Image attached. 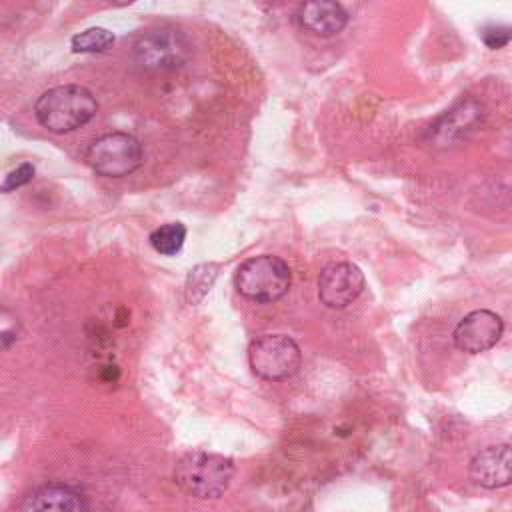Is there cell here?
Segmentation results:
<instances>
[{
	"label": "cell",
	"mask_w": 512,
	"mask_h": 512,
	"mask_svg": "<svg viewBox=\"0 0 512 512\" xmlns=\"http://www.w3.org/2000/svg\"><path fill=\"white\" fill-rule=\"evenodd\" d=\"M16 332H18V322L16 318L0 308V348H6L8 344H12L16 340Z\"/></svg>",
	"instance_id": "cell-18"
},
{
	"label": "cell",
	"mask_w": 512,
	"mask_h": 512,
	"mask_svg": "<svg viewBox=\"0 0 512 512\" xmlns=\"http://www.w3.org/2000/svg\"><path fill=\"white\" fill-rule=\"evenodd\" d=\"M186 240V226L182 222H168L150 234V244L164 256H174L182 250Z\"/></svg>",
	"instance_id": "cell-13"
},
{
	"label": "cell",
	"mask_w": 512,
	"mask_h": 512,
	"mask_svg": "<svg viewBox=\"0 0 512 512\" xmlns=\"http://www.w3.org/2000/svg\"><path fill=\"white\" fill-rule=\"evenodd\" d=\"M114 44V34L102 26L86 28L80 34H74L70 40V48L76 54H96L106 52Z\"/></svg>",
	"instance_id": "cell-14"
},
{
	"label": "cell",
	"mask_w": 512,
	"mask_h": 512,
	"mask_svg": "<svg viewBox=\"0 0 512 512\" xmlns=\"http://www.w3.org/2000/svg\"><path fill=\"white\" fill-rule=\"evenodd\" d=\"M482 40L488 48H504L510 42V28L508 26H488L482 30Z\"/></svg>",
	"instance_id": "cell-17"
},
{
	"label": "cell",
	"mask_w": 512,
	"mask_h": 512,
	"mask_svg": "<svg viewBox=\"0 0 512 512\" xmlns=\"http://www.w3.org/2000/svg\"><path fill=\"white\" fill-rule=\"evenodd\" d=\"M234 476V462L222 454L214 452H188L174 466L176 486L200 500L218 498L230 486Z\"/></svg>",
	"instance_id": "cell-2"
},
{
	"label": "cell",
	"mask_w": 512,
	"mask_h": 512,
	"mask_svg": "<svg viewBox=\"0 0 512 512\" xmlns=\"http://www.w3.org/2000/svg\"><path fill=\"white\" fill-rule=\"evenodd\" d=\"M140 68L152 72H168L180 68L192 54L188 36L176 28H154L144 32L132 48Z\"/></svg>",
	"instance_id": "cell-4"
},
{
	"label": "cell",
	"mask_w": 512,
	"mask_h": 512,
	"mask_svg": "<svg viewBox=\"0 0 512 512\" xmlns=\"http://www.w3.org/2000/svg\"><path fill=\"white\" fill-rule=\"evenodd\" d=\"M34 164L30 162H22L20 166H16L14 170H10L6 176H4V182L0 184V192H14L22 186H26L32 178H34Z\"/></svg>",
	"instance_id": "cell-16"
},
{
	"label": "cell",
	"mask_w": 512,
	"mask_h": 512,
	"mask_svg": "<svg viewBox=\"0 0 512 512\" xmlns=\"http://www.w3.org/2000/svg\"><path fill=\"white\" fill-rule=\"evenodd\" d=\"M18 512H88V504L76 488L52 482L28 492Z\"/></svg>",
	"instance_id": "cell-9"
},
{
	"label": "cell",
	"mask_w": 512,
	"mask_h": 512,
	"mask_svg": "<svg viewBox=\"0 0 512 512\" xmlns=\"http://www.w3.org/2000/svg\"><path fill=\"white\" fill-rule=\"evenodd\" d=\"M482 120V106L474 100L460 102L452 110H448L430 130L434 142L438 144H452L460 138H466Z\"/></svg>",
	"instance_id": "cell-12"
},
{
	"label": "cell",
	"mask_w": 512,
	"mask_h": 512,
	"mask_svg": "<svg viewBox=\"0 0 512 512\" xmlns=\"http://www.w3.org/2000/svg\"><path fill=\"white\" fill-rule=\"evenodd\" d=\"M292 282L290 266L272 254H260L244 260L234 274L236 290L258 304L280 300Z\"/></svg>",
	"instance_id": "cell-3"
},
{
	"label": "cell",
	"mask_w": 512,
	"mask_h": 512,
	"mask_svg": "<svg viewBox=\"0 0 512 512\" xmlns=\"http://www.w3.org/2000/svg\"><path fill=\"white\" fill-rule=\"evenodd\" d=\"M248 362L256 376L282 382L298 372L302 354L292 338L284 334H264L250 344Z\"/></svg>",
	"instance_id": "cell-6"
},
{
	"label": "cell",
	"mask_w": 512,
	"mask_h": 512,
	"mask_svg": "<svg viewBox=\"0 0 512 512\" xmlns=\"http://www.w3.org/2000/svg\"><path fill=\"white\" fill-rule=\"evenodd\" d=\"M88 166L106 178H122L142 164V146L128 132H108L86 150Z\"/></svg>",
	"instance_id": "cell-5"
},
{
	"label": "cell",
	"mask_w": 512,
	"mask_h": 512,
	"mask_svg": "<svg viewBox=\"0 0 512 512\" xmlns=\"http://www.w3.org/2000/svg\"><path fill=\"white\" fill-rule=\"evenodd\" d=\"M98 112L96 96L80 84L46 90L34 106L36 120L54 134H66L88 124Z\"/></svg>",
	"instance_id": "cell-1"
},
{
	"label": "cell",
	"mask_w": 512,
	"mask_h": 512,
	"mask_svg": "<svg viewBox=\"0 0 512 512\" xmlns=\"http://www.w3.org/2000/svg\"><path fill=\"white\" fill-rule=\"evenodd\" d=\"M504 332L502 318L486 308L466 314L454 328V344L466 354H480L490 350Z\"/></svg>",
	"instance_id": "cell-8"
},
{
	"label": "cell",
	"mask_w": 512,
	"mask_h": 512,
	"mask_svg": "<svg viewBox=\"0 0 512 512\" xmlns=\"http://www.w3.org/2000/svg\"><path fill=\"white\" fill-rule=\"evenodd\" d=\"M470 476L484 488H502L512 480V456L508 444H496L480 450L470 460Z\"/></svg>",
	"instance_id": "cell-10"
},
{
	"label": "cell",
	"mask_w": 512,
	"mask_h": 512,
	"mask_svg": "<svg viewBox=\"0 0 512 512\" xmlns=\"http://www.w3.org/2000/svg\"><path fill=\"white\" fill-rule=\"evenodd\" d=\"M298 24L316 36H336L348 24V12L338 2L314 0L304 2L296 10Z\"/></svg>",
	"instance_id": "cell-11"
},
{
	"label": "cell",
	"mask_w": 512,
	"mask_h": 512,
	"mask_svg": "<svg viewBox=\"0 0 512 512\" xmlns=\"http://www.w3.org/2000/svg\"><path fill=\"white\" fill-rule=\"evenodd\" d=\"M362 270L352 262H332L318 276V298L328 308H346L364 290Z\"/></svg>",
	"instance_id": "cell-7"
},
{
	"label": "cell",
	"mask_w": 512,
	"mask_h": 512,
	"mask_svg": "<svg viewBox=\"0 0 512 512\" xmlns=\"http://www.w3.org/2000/svg\"><path fill=\"white\" fill-rule=\"evenodd\" d=\"M216 264H200L194 270H190L186 280V298L190 304H196L204 298V294L210 290L214 278H216Z\"/></svg>",
	"instance_id": "cell-15"
}]
</instances>
